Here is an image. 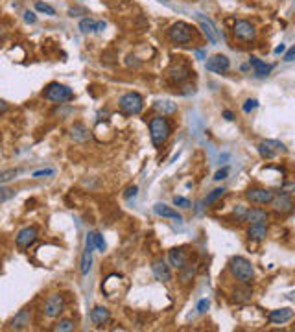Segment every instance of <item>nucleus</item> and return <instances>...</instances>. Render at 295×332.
Segmentation results:
<instances>
[{
  "instance_id": "obj_1",
  "label": "nucleus",
  "mask_w": 295,
  "mask_h": 332,
  "mask_svg": "<svg viewBox=\"0 0 295 332\" xmlns=\"http://www.w3.org/2000/svg\"><path fill=\"white\" fill-rule=\"evenodd\" d=\"M229 271L240 284H251L255 279V268L245 257H233L229 262Z\"/></svg>"
},
{
  "instance_id": "obj_2",
  "label": "nucleus",
  "mask_w": 295,
  "mask_h": 332,
  "mask_svg": "<svg viewBox=\"0 0 295 332\" xmlns=\"http://www.w3.org/2000/svg\"><path fill=\"white\" fill-rule=\"evenodd\" d=\"M170 133H172L170 122L166 120L163 114L153 116V118L149 120V137H151V142L155 144L157 148H159V146H163L166 140H168Z\"/></svg>"
},
{
  "instance_id": "obj_3",
  "label": "nucleus",
  "mask_w": 295,
  "mask_h": 332,
  "mask_svg": "<svg viewBox=\"0 0 295 332\" xmlns=\"http://www.w3.org/2000/svg\"><path fill=\"white\" fill-rule=\"evenodd\" d=\"M43 96H44V100L54 102V104H65V102L74 100V92H72V89L67 87V85L50 83V85H46V89L43 91Z\"/></svg>"
},
{
  "instance_id": "obj_4",
  "label": "nucleus",
  "mask_w": 295,
  "mask_h": 332,
  "mask_svg": "<svg viewBox=\"0 0 295 332\" xmlns=\"http://www.w3.org/2000/svg\"><path fill=\"white\" fill-rule=\"evenodd\" d=\"M168 37L175 44H188L194 39V32H192L190 24H186V22H175L168 30Z\"/></svg>"
},
{
  "instance_id": "obj_5",
  "label": "nucleus",
  "mask_w": 295,
  "mask_h": 332,
  "mask_svg": "<svg viewBox=\"0 0 295 332\" xmlns=\"http://www.w3.org/2000/svg\"><path fill=\"white\" fill-rule=\"evenodd\" d=\"M118 105L126 114H139L144 109V100L139 92H128L118 100Z\"/></svg>"
},
{
  "instance_id": "obj_6",
  "label": "nucleus",
  "mask_w": 295,
  "mask_h": 332,
  "mask_svg": "<svg viewBox=\"0 0 295 332\" xmlns=\"http://www.w3.org/2000/svg\"><path fill=\"white\" fill-rule=\"evenodd\" d=\"M65 310V297L61 294H52L50 297L44 301L43 305V314L48 317V319H55L59 317Z\"/></svg>"
},
{
  "instance_id": "obj_7",
  "label": "nucleus",
  "mask_w": 295,
  "mask_h": 332,
  "mask_svg": "<svg viewBox=\"0 0 295 332\" xmlns=\"http://www.w3.org/2000/svg\"><path fill=\"white\" fill-rule=\"evenodd\" d=\"M258 153L262 155V159H273L278 153H286V146L278 140H262L258 144Z\"/></svg>"
},
{
  "instance_id": "obj_8",
  "label": "nucleus",
  "mask_w": 295,
  "mask_h": 332,
  "mask_svg": "<svg viewBox=\"0 0 295 332\" xmlns=\"http://www.w3.org/2000/svg\"><path fill=\"white\" fill-rule=\"evenodd\" d=\"M37 238H39V231H37V227H24L20 229L17 233V238H15V242H17V245L20 247V249H28L30 245H34L35 242H37Z\"/></svg>"
},
{
  "instance_id": "obj_9",
  "label": "nucleus",
  "mask_w": 295,
  "mask_h": 332,
  "mask_svg": "<svg viewBox=\"0 0 295 332\" xmlns=\"http://www.w3.org/2000/svg\"><path fill=\"white\" fill-rule=\"evenodd\" d=\"M275 194L271 192L269 188H260V186H255V188H249L245 192V198L251 201V203H257V205H268L271 203Z\"/></svg>"
},
{
  "instance_id": "obj_10",
  "label": "nucleus",
  "mask_w": 295,
  "mask_h": 332,
  "mask_svg": "<svg viewBox=\"0 0 295 332\" xmlns=\"http://www.w3.org/2000/svg\"><path fill=\"white\" fill-rule=\"evenodd\" d=\"M233 34L242 41H253L255 35H257V30L249 20H236L233 24Z\"/></svg>"
},
{
  "instance_id": "obj_11",
  "label": "nucleus",
  "mask_w": 295,
  "mask_h": 332,
  "mask_svg": "<svg viewBox=\"0 0 295 332\" xmlns=\"http://www.w3.org/2000/svg\"><path fill=\"white\" fill-rule=\"evenodd\" d=\"M205 67H207V70H210V72L225 74L227 70H229V67H231V61H229V57L223 55V54H216V55H212L210 59H207Z\"/></svg>"
},
{
  "instance_id": "obj_12",
  "label": "nucleus",
  "mask_w": 295,
  "mask_h": 332,
  "mask_svg": "<svg viewBox=\"0 0 295 332\" xmlns=\"http://www.w3.org/2000/svg\"><path fill=\"white\" fill-rule=\"evenodd\" d=\"M294 319V310L292 308H277L268 314V321L273 325H284Z\"/></svg>"
},
{
  "instance_id": "obj_13",
  "label": "nucleus",
  "mask_w": 295,
  "mask_h": 332,
  "mask_svg": "<svg viewBox=\"0 0 295 332\" xmlns=\"http://www.w3.org/2000/svg\"><path fill=\"white\" fill-rule=\"evenodd\" d=\"M30 323H32V312H30L28 308H22V310H18L17 314H15V317L11 319L9 327H11L13 331H24V329L30 327Z\"/></svg>"
},
{
  "instance_id": "obj_14",
  "label": "nucleus",
  "mask_w": 295,
  "mask_h": 332,
  "mask_svg": "<svg viewBox=\"0 0 295 332\" xmlns=\"http://www.w3.org/2000/svg\"><path fill=\"white\" fill-rule=\"evenodd\" d=\"M151 271H153L155 279L161 280V282H170V280H172L170 266H168L165 260H155V262L151 264Z\"/></svg>"
},
{
  "instance_id": "obj_15",
  "label": "nucleus",
  "mask_w": 295,
  "mask_h": 332,
  "mask_svg": "<svg viewBox=\"0 0 295 332\" xmlns=\"http://www.w3.org/2000/svg\"><path fill=\"white\" fill-rule=\"evenodd\" d=\"M168 260H170V264H172L174 268L181 270V268H184V266L188 264V255H186V251H184L183 247H174V249L168 253Z\"/></svg>"
},
{
  "instance_id": "obj_16",
  "label": "nucleus",
  "mask_w": 295,
  "mask_h": 332,
  "mask_svg": "<svg viewBox=\"0 0 295 332\" xmlns=\"http://www.w3.org/2000/svg\"><path fill=\"white\" fill-rule=\"evenodd\" d=\"M196 17L200 20V26H201V30H203V34L207 35L208 43L216 44L218 43V30H216V26L212 24V20L207 17H203V15H196Z\"/></svg>"
},
{
  "instance_id": "obj_17",
  "label": "nucleus",
  "mask_w": 295,
  "mask_h": 332,
  "mask_svg": "<svg viewBox=\"0 0 295 332\" xmlns=\"http://www.w3.org/2000/svg\"><path fill=\"white\" fill-rule=\"evenodd\" d=\"M271 205H273V209L277 210V212H282V214H286V212H292V209H294V201H292V198H290L288 194L273 196V200H271Z\"/></svg>"
},
{
  "instance_id": "obj_18",
  "label": "nucleus",
  "mask_w": 295,
  "mask_h": 332,
  "mask_svg": "<svg viewBox=\"0 0 295 332\" xmlns=\"http://www.w3.org/2000/svg\"><path fill=\"white\" fill-rule=\"evenodd\" d=\"M111 319V312L105 308V306H94L91 310V321L96 325V327H102V325L109 323Z\"/></svg>"
},
{
  "instance_id": "obj_19",
  "label": "nucleus",
  "mask_w": 295,
  "mask_h": 332,
  "mask_svg": "<svg viewBox=\"0 0 295 332\" xmlns=\"http://www.w3.org/2000/svg\"><path fill=\"white\" fill-rule=\"evenodd\" d=\"M153 212H155L157 216H161V218H172V220H177V221H183L181 214L175 209H172V207L165 205V203H155L153 205Z\"/></svg>"
},
{
  "instance_id": "obj_20",
  "label": "nucleus",
  "mask_w": 295,
  "mask_h": 332,
  "mask_svg": "<svg viewBox=\"0 0 295 332\" xmlns=\"http://www.w3.org/2000/svg\"><path fill=\"white\" fill-rule=\"evenodd\" d=\"M242 220L243 221H249V223H266L268 212L264 209H245Z\"/></svg>"
},
{
  "instance_id": "obj_21",
  "label": "nucleus",
  "mask_w": 295,
  "mask_h": 332,
  "mask_svg": "<svg viewBox=\"0 0 295 332\" xmlns=\"http://www.w3.org/2000/svg\"><path fill=\"white\" fill-rule=\"evenodd\" d=\"M247 236L255 242H262L268 236V225L266 223H251L247 229Z\"/></svg>"
},
{
  "instance_id": "obj_22",
  "label": "nucleus",
  "mask_w": 295,
  "mask_h": 332,
  "mask_svg": "<svg viewBox=\"0 0 295 332\" xmlns=\"http://www.w3.org/2000/svg\"><path fill=\"white\" fill-rule=\"evenodd\" d=\"M79 30L81 34H94V32H102L105 30V22H96L94 18H81L79 20Z\"/></svg>"
},
{
  "instance_id": "obj_23",
  "label": "nucleus",
  "mask_w": 295,
  "mask_h": 332,
  "mask_svg": "<svg viewBox=\"0 0 295 332\" xmlns=\"http://www.w3.org/2000/svg\"><path fill=\"white\" fill-rule=\"evenodd\" d=\"M249 65H251L253 70H255V76H257V78H264V76H268L269 72H271V69H273V65H266V63L260 61V59H258V57H255V55L249 57Z\"/></svg>"
},
{
  "instance_id": "obj_24",
  "label": "nucleus",
  "mask_w": 295,
  "mask_h": 332,
  "mask_svg": "<svg viewBox=\"0 0 295 332\" xmlns=\"http://www.w3.org/2000/svg\"><path fill=\"white\" fill-rule=\"evenodd\" d=\"M70 137L76 140V142H85V140H89V137H91V131H89V128L85 126V124H74L72 126V129H70Z\"/></svg>"
},
{
  "instance_id": "obj_25",
  "label": "nucleus",
  "mask_w": 295,
  "mask_h": 332,
  "mask_svg": "<svg viewBox=\"0 0 295 332\" xmlns=\"http://www.w3.org/2000/svg\"><path fill=\"white\" fill-rule=\"evenodd\" d=\"M251 297H253L251 284H242V286H238L233 292V299H235L236 303H247V301H251Z\"/></svg>"
},
{
  "instance_id": "obj_26",
  "label": "nucleus",
  "mask_w": 295,
  "mask_h": 332,
  "mask_svg": "<svg viewBox=\"0 0 295 332\" xmlns=\"http://www.w3.org/2000/svg\"><path fill=\"white\" fill-rule=\"evenodd\" d=\"M190 74H194V72L186 65H179V67H174V69L170 70V78L174 79V81H177V83H183Z\"/></svg>"
},
{
  "instance_id": "obj_27",
  "label": "nucleus",
  "mask_w": 295,
  "mask_h": 332,
  "mask_svg": "<svg viewBox=\"0 0 295 332\" xmlns=\"http://www.w3.org/2000/svg\"><path fill=\"white\" fill-rule=\"evenodd\" d=\"M153 107H155L163 116H166V114H174L175 111H177V104L170 102V100H159V102H155Z\"/></svg>"
},
{
  "instance_id": "obj_28",
  "label": "nucleus",
  "mask_w": 295,
  "mask_h": 332,
  "mask_svg": "<svg viewBox=\"0 0 295 332\" xmlns=\"http://www.w3.org/2000/svg\"><path fill=\"white\" fill-rule=\"evenodd\" d=\"M74 329H76V325H74L72 319H59V321L52 327V331H55V332H72Z\"/></svg>"
},
{
  "instance_id": "obj_29",
  "label": "nucleus",
  "mask_w": 295,
  "mask_h": 332,
  "mask_svg": "<svg viewBox=\"0 0 295 332\" xmlns=\"http://www.w3.org/2000/svg\"><path fill=\"white\" fill-rule=\"evenodd\" d=\"M194 275H196V266H184L181 268V275H179V280H181L183 284H186V282H190L194 279Z\"/></svg>"
},
{
  "instance_id": "obj_30",
  "label": "nucleus",
  "mask_w": 295,
  "mask_h": 332,
  "mask_svg": "<svg viewBox=\"0 0 295 332\" xmlns=\"http://www.w3.org/2000/svg\"><path fill=\"white\" fill-rule=\"evenodd\" d=\"M18 175V170L17 168H9V170H4V172H0V184L4 183H9V181H13L15 177Z\"/></svg>"
},
{
  "instance_id": "obj_31",
  "label": "nucleus",
  "mask_w": 295,
  "mask_h": 332,
  "mask_svg": "<svg viewBox=\"0 0 295 332\" xmlns=\"http://www.w3.org/2000/svg\"><path fill=\"white\" fill-rule=\"evenodd\" d=\"M35 9H37L39 13H44V15H50V17H52V15H55V9H54L52 6H50V4H44V2H39V0L35 2Z\"/></svg>"
},
{
  "instance_id": "obj_32",
  "label": "nucleus",
  "mask_w": 295,
  "mask_h": 332,
  "mask_svg": "<svg viewBox=\"0 0 295 332\" xmlns=\"http://www.w3.org/2000/svg\"><path fill=\"white\" fill-rule=\"evenodd\" d=\"M223 194H225V188H216V190H212V194H208L207 198H205V203L210 205V203H214L216 200H220Z\"/></svg>"
},
{
  "instance_id": "obj_33",
  "label": "nucleus",
  "mask_w": 295,
  "mask_h": 332,
  "mask_svg": "<svg viewBox=\"0 0 295 332\" xmlns=\"http://www.w3.org/2000/svg\"><path fill=\"white\" fill-rule=\"evenodd\" d=\"M92 242H94L96 249L104 253V251H105V240H104V236L100 235V233H94V235H92Z\"/></svg>"
},
{
  "instance_id": "obj_34",
  "label": "nucleus",
  "mask_w": 295,
  "mask_h": 332,
  "mask_svg": "<svg viewBox=\"0 0 295 332\" xmlns=\"http://www.w3.org/2000/svg\"><path fill=\"white\" fill-rule=\"evenodd\" d=\"M258 107V102L255 100V98H249V100H245V104L242 105V109H243V113H251V111H255Z\"/></svg>"
},
{
  "instance_id": "obj_35",
  "label": "nucleus",
  "mask_w": 295,
  "mask_h": 332,
  "mask_svg": "<svg viewBox=\"0 0 295 332\" xmlns=\"http://www.w3.org/2000/svg\"><path fill=\"white\" fill-rule=\"evenodd\" d=\"M174 205L175 207H181V209H188L190 207V201L186 200V198H183V196H175Z\"/></svg>"
},
{
  "instance_id": "obj_36",
  "label": "nucleus",
  "mask_w": 295,
  "mask_h": 332,
  "mask_svg": "<svg viewBox=\"0 0 295 332\" xmlns=\"http://www.w3.org/2000/svg\"><path fill=\"white\" fill-rule=\"evenodd\" d=\"M50 175H54L52 168H44V170H37V172H34V174H32V177H35V179H41V177H50Z\"/></svg>"
},
{
  "instance_id": "obj_37",
  "label": "nucleus",
  "mask_w": 295,
  "mask_h": 332,
  "mask_svg": "<svg viewBox=\"0 0 295 332\" xmlns=\"http://www.w3.org/2000/svg\"><path fill=\"white\" fill-rule=\"evenodd\" d=\"M137 194H139V186H135V184H133V186H128V188H126L124 198H126V200H131V198H135Z\"/></svg>"
},
{
  "instance_id": "obj_38",
  "label": "nucleus",
  "mask_w": 295,
  "mask_h": 332,
  "mask_svg": "<svg viewBox=\"0 0 295 332\" xmlns=\"http://www.w3.org/2000/svg\"><path fill=\"white\" fill-rule=\"evenodd\" d=\"M208 306H210V301H208V299H201L200 303H198V312H200V314H205L208 310Z\"/></svg>"
},
{
  "instance_id": "obj_39",
  "label": "nucleus",
  "mask_w": 295,
  "mask_h": 332,
  "mask_svg": "<svg viewBox=\"0 0 295 332\" xmlns=\"http://www.w3.org/2000/svg\"><path fill=\"white\" fill-rule=\"evenodd\" d=\"M227 174H229V168H221V170H218L216 174H214V179L216 181H221V179H225Z\"/></svg>"
},
{
  "instance_id": "obj_40",
  "label": "nucleus",
  "mask_w": 295,
  "mask_h": 332,
  "mask_svg": "<svg viewBox=\"0 0 295 332\" xmlns=\"http://www.w3.org/2000/svg\"><path fill=\"white\" fill-rule=\"evenodd\" d=\"M24 20H26V22H30V24H34L35 20H37V17H35L34 11H26V13H24Z\"/></svg>"
},
{
  "instance_id": "obj_41",
  "label": "nucleus",
  "mask_w": 295,
  "mask_h": 332,
  "mask_svg": "<svg viewBox=\"0 0 295 332\" xmlns=\"http://www.w3.org/2000/svg\"><path fill=\"white\" fill-rule=\"evenodd\" d=\"M294 57H295V48L292 46V48H290V50L286 52V55H284V61L292 63V61H294Z\"/></svg>"
},
{
  "instance_id": "obj_42",
  "label": "nucleus",
  "mask_w": 295,
  "mask_h": 332,
  "mask_svg": "<svg viewBox=\"0 0 295 332\" xmlns=\"http://www.w3.org/2000/svg\"><path fill=\"white\" fill-rule=\"evenodd\" d=\"M8 111V104L4 100H0V113H6Z\"/></svg>"
},
{
  "instance_id": "obj_43",
  "label": "nucleus",
  "mask_w": 295,
  "mask_h": 332,
  "mask_svg": "<svg viewBox=\"0 0 295 332\" xmlns=\"http://www.w3.org/2000/svg\"><path fill=\"white\" fill-rule=\"evenodd\" d=\"M196 57H198V59H205V57H207V54L203 52V50H196Z\"/></svg>"
},
{
  "instance_id": "obj_44",
  "label": "nucleus",
  "mask_w": 295,
  "mask_h": 332,
  "mask_svg": "<svg viewBox=\"0 0 295 332\" xmlns=\"http://www.w3.org/2000/svg\"><path fill=\"white\" fill-rule=\"evenodd\" d=\"M223 116H225L227 120H233V113L231 111H223Z\"/></svg>"
},
{
  "instance_id": "obj_45",
  "label": "nucleus",
  "mask_w": 295,
  "mask_h": 332,
  "mask_svg": "<svg viewBox=\"0 0 295 332\" xmlns=\"http://www.w3.org/2000/svg\"><path fill=\"white\" fill-rule=\"evenodd\" d=\"M282 52H284V44H280V46L275 48V54H282Z\"/></svg>"
},
{
  "instance_id": "obj_46",
  "label": "nucleus",
  "mask_w": 295,
  "mask_h": 332,
  "mask_svg": "<svg viewBox=\"0 0 295 332\" xmlns=\"http://www.w3.org/2000/svg\"><path fill=\"white\" fill-rule=\"evenodd\" d=\"M0 270H2V264H0Z\"/></svg>"
}]
</instances>
